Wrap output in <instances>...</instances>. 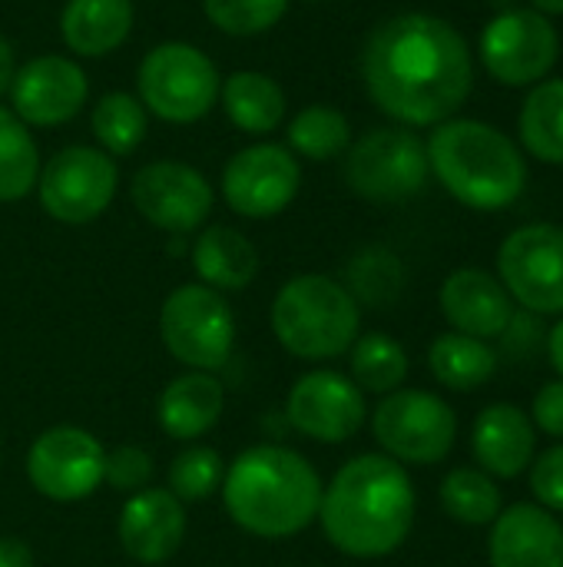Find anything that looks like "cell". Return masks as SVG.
<instances>
[{
	"label": "cell",
	"mask_w": 563,
	"mask_h": 567,
	"mask_svg": "<svg viewBox=\"0 0 563 567\" xmlns=\"http://www.w3.org/2000/svg\"><path fill=\"white\" fill-rule=\"evenodd\" d=\"M544 316H534V312H514L508 329L501 332V342H504V355L511 359H528L541 342H548V332H544Z\"/></svg>",
	"instance_id": "cell-38"
},
{
	"label": "cell",
	"mask_w": 563,
	"mask_h": 567,
	"mask_svg": "<svg viewBox=\"0 0 563 567\" xmlns=\"http://www.w3.org/2000/svg\"><path fill=\"white\" fill-rule=\"evenodd\" d=\"M285 415L295 425V432H302L305 439L338 445L358 435L368 405H365V392L348 375L322 369L302 375L292 385L285 399Z\"/></svg>",
	"instance_id": "cell-16"
},
{
	"label": "cell",
	"mask_w": 563,
	"mask_h": 567,
	"mask_svg": "<svg viewBox=\"0 0 563 567\" xmlns=\"http://www.w3.org/2000/svg\"><path fill=\"white\" fill-rule=\"evenodd\" d=\"M119 169L100 146H66L37 176L40 206L66 226L100 219L116 196Z\"/></svg>",
	"instance_id": "cell-10"
},
{
	"label": "cell",
	"mask_w": 563,
	"mask_h": 567,
	"mask_svg": "<svg viewBox=\"0 0 563 567\" xmlns=\"http://www.w3.org/2000/svg\"><path fill=\"white\" fill-rule=\"evenodd\" d=\"M13 73H17V63H13V50L10 43L0 37V96L10 93V83H13Z\"/></svg>",
	"instance_id": "cell-42"
},
{
	"label": "cell",
	"mask_w": 563,
	"mask_h": 567,
	"mask_svg": "<svg viewBox=\"0 0 563 567\" xmlns=\"http://www.w3.org/2000/svg\"><path fill=\"white\" fill-rule=\"evenodd\" d=\"M192 266L209 289H246L259 272L256 246L232 226H209L192 246Z\"/></svg>",
	"instance_id": "cell-25"
},
{
	"label": "cell",
	"mask_w": 563,
	"mask_h": 567,
	"mask_svg": "<svg viewBox=\"0 0 563 567\" xmlns=\"http://www.w3.org/2000/svg\"><path fill=\"white\" fill-rule=\"evenodd\" d=\"M229 518L256 538H289L319 518L322 478L292 449H246L222 475Z\"/></svg>",
	"instance_id": "cell-3"
},
{
	"label": "cell",
	"mask_w": 563,
	"mask_h": 567,
	"mask_svg": "<svg viewBox=\"0 0 563 567\" xmlns=\"http://www.w3.org/2000/svg\"><path fill=\"white\" fill-rule=\"evenodd\" d=\"M415 488L388 455L345 462L322 492L319 518L325 538L348 558H385L405 545L415 525Z\"/></svg>",
	"instance_id": "cell-2"
},
{
	"label": "cell",
	"mask_w": 563,
	"mask_h": 567,
	"mask_svg": "<svg viewBox=\"0 0 563 567\" xmlns=\"http://www.w3.org/2000/svg\"><path fill=\"white\" fill-rule=\"evenodd\" d=\"M524 150L551 166H563V80H541L518 116Z\"/></svg>",
	"instance_id": "cell-27"
},
{
	"label": "cell",
	"mask_w": 563,
	"mask_h": 567,
	"mask_svg": "<svg viewBox=\"0 0 563 567\" xmlns=\"http://www.w3.org/2000/svg\"><path fill=\"white\" fill-rule=\"evenodd\" d=\"M428 150L425 140L402 126H382L365 133L345 163L348 186L372 203H402L425 189L428 183Z\"/></svg>",
	"instance_id": "cell-9"
},
{
	"label": "cell",
	"mask_w": 563,
	"mask_h": 567,
	"mask_svg": "<svg viewBox=\"0 0 563 567\" xmlns=\"http://www.w3.org/2000/svg\"><path fill=\"white\" fill-rule=\"evenodd\" d=\"M226 392L209 372H189L173 379L159 395V425L166 435L189 442L206 435L222 415Z\"/></svg>",
	"instance_id": "cell-23"
},
{
	"label": "cell",
	"mask_w": 563,
	"mask_h": 567,
	"mask_svg": "<svg viewBox=\"0 0 563 567\" xmlns=\"http://www.w3.org/2000/svg\"><path fill=\"white\" fill-rule=\"evenodd\" d=\"M0 567H33V551L20 538H0Z\"/></svg>",
	"instance_id": "cell-40"
},
{
	"label": "cell",
	"mask_w": 563,
	"mask_h": 567,
	"mask_svg": "<svg viewBox=\"0 0 563 567\" xmlns=\"http://www.w3.org/2000/svg\"><path fill=\"white\" fill-rule=\"evenodd\" d=\"M40 176V153L30 136V126L0 106V203L23 199Z\"/></svg>",
	"instance_id": "cell-32"
},
{
	"label": "cell",
	"mask_w": 563,
	"mask_h": 567,
	"mask_svg": "<svg viewBox=\"0 0 563 567\" xmlns=\"http://www.w3.org/2000/svg\"><path fill=\"white\" fill-rule=\"evenodd\" d=\"M498 279L534 316H563V226L531 223L498 249Z\"/></svg>",
	"instance_id": "cell-11"
},
{
	"label": "cell",
	"mask_w": 563,
	"mask_h": 567,
	"mask_svg": "<svg viewBox=\"0 0 563 567\" xmlns=\"http://www.w3.org/2000/svg\"><path fill=\"white\" fill-rule=\"evenodd\" d=\"M202 10L216 30L229 37H256L285 17L289 0H202Z\"/></svg>",
	"instance_id": "cell-33"
},
{
	"label": "cell",
	"mask_w": 563,
	"mask_h": 567,
	"mask_svg": "<svg viewBox=\"0 0 563 567\" xmlns=\"http://www.w3.org/2000/svg\"><path fill=\"white\" fill-rule=\"evenodd\" d=\"M471 452L481 472H488L491 478H521L538 455V429L521 405L494 402L475 419Z\"/></svg>",
	"instance_id": "cell-20"
},
{
	"label": "cell",
	"mask_w": 563,
	"mask_h": 567,
	"mask_svg": "<svg viewBox=\"0 0 563 567\" xmlns=\"http://www.w3.org/2000/svg\"><path fill=\"white\" fill-rule=\"evenodd\" d=\"M153 478V458L149 452L136 449V445H119L106 455V472L103 482H110V488L116 492H139L146 488Z\"/></svg>",
	"instance_id": "cell-36"
},
{
	"label": "cell",
	"mask_w": 563,
	"mask_h": 567,
	"mask_svg": "<svg viewBox=\"0 0 563 567\" xmlns=\"http://www.w3.org/2000/svg\"><path fill=\"white\" fill-rule=\"evenodd\" d=\"M219 100L229 123L249 136H269L285 120V93L282 86L259 70H239L226 83H219Z\"/></svg>",
	"instance_id": "cell-24"
},
{
	"label": "cell",
	"mask_w": 563,
	"mask_h": 567,
	"mask_svg": "<svg viewBox=\"0 0 563 567\" xmlns=\"http://www.w3.org/2000/svg\"><path fill=\"white\" fill-rule=\"evenodd\" d=\"M133 30V0H66L60 13L63 43L76 56H106Z\"/></svg>",
	"instance_id": "cell-22"
},
{
	"label": "cell",
	"mask_w": 563,
	"mask_h": 567,
	"mask_svg": "<svg viewBox=\"0 0 563 567\" xmlns=\"http://www.w3.org/2000/svg\"><path fill=\"white\" fill-rule=\"evenodd\" d=\"M441 508L458 525L484 528L501 515L504 502H501L498 482L488 472H481V468H455L441 482Z\"/></svg>",
	"instance_id": "cell-30"
},
{
	"label": "cell",
	"mask_w": 563,
	"mask_h": 567,
	"mask_svg": "<svg viewBox=\"0 0 563 567\" xmlns=\"http://www.w3.org/2000/svg\"><path fill=\"white\" fill-rule=\"evenodd\" d=\"M186 538L183 502L166 488L136 492L119 515V545L139 565H159L179 551Z\"/></svg>",
	"instance_id": "cell-21"
},
{
	"label": "cell",
	"mask_w": 563,
	"mask_h": 567,
	"mask_svg": "<svg viewBox=\"0 0 563 567\" xmlns=\"http://www.w3.org/2000/svg\"><path fill=\"white\" fill-rule=\"evenodd\" d=\"M408 379V352L385 332H368L352 346V382L362 392L392 395Z\"/></svg>",
	"instance_id": "cell-31"
},
{
	"label": "cell",
	"mask_w": 563,
	"mask_h": 567,
	"mask_svg": "<svg viewBox=\"0 0 563 567\" xmlns=\"http://www.w3.org/2000/svg\"><path fill=\"white\" fill-rule=\"evenodd\" d=\"M136 90L146 113L166 123H196L219 100V70L199 47L169 40L143 56Z\"/></svg>",
	"instance_id": "cell-6"
},
{
	"label": "cell",
	"mask_w": 563,
	"mask_h": 567,
	"mask_svg": "<svg viewBox=\"0 0 563 567\" xmlns=\"http://www.w3.org/2000/svg\"><path fill=\"white\" fill-rule=\"evenodd\" d=\"M362 329V312L348 286L305 272L289 279L272 302V332L295 359L325 362L345 355Z\"/></svg>",
	"instance_id": "cell-5"
},
{
	"label": "cell",
	"mask_w": 563,
	"mask_h": 567,
	"mask_svg": "<svg viewBox=\"0 0 563 567\" xmlns=\"http://www.w3.org/2000/svg\"><path fill=\"white\" fill-rule=\"evenodd\" d=\"M129 196L146 223L173 236H186L199 229L212 213L209 179L196 166L176 159H156L136 169L129 183Z\"/></svg>",
	"instance_id": "cell-15"
},
{
	"label": "cell",
	"mask_w": 563,
	"mask_h": 567,
	"mask_svg": "<svg viewBox=\"0 0 563 567\" xmlns=\"http://www.w3.org/2000/svg\"><path fill=\"white\" fill-rule=\"evenodd\" d=\"M561 56V37L554 23L538 10H504L481 33V60L488 73L504 86L541 83Z\"/></svg>",
	"instance_id": "cell-12"
},
{
	"label": "cell",
	"mask_w": 563,
	"mask_h": 567,
	"mask_svg": "<svg viewBox=\"0 0 563 567\" xmlns=\"http://www.w3.org/2000/svg\"><path fill=\"white\" fill-rule=\"evenodd\" d=\"M90 130L103 153L129 156L146 140L149 116H146V106L139 103V96H133L126 90H113L96 100V106L90 113Z\"/></svg>",
	"instance_id": "cell-28"
},
{
	"label": "cell",
	"mask_w": 563,
	"mask_h": 567,
	"mask_svg": "<svg viewBox=\"0 0 563 567\" xmlns=\"http://www.w3.org/2000/svg\"><path fill=\"white\" fill-rule=\"evenodd\" d=\"M90 96L86 73L70 56H33L30 63L17 66L10 83L13 113L27 126H60L70 123Z\"/></svg>",
	"instance_id": "cell-17"
},
{
	"label": "cell",
	"mask_w": 563,
	"mask_h": 567,
	"mask_svg": "<svg viewBox=\"0 0 563 567\" xmlns=\"http://www.w3.org/2000/svg\"><path fill=\"white\" fill-rule=\"evenodd\" d=\"M531 422L538 432L551 435L563 442V382H544L538 392H534V402H531Z\"/></svg>",
	"instance_id": "cell-39"
},
{
	"label": "cell",
	"mask_w": 563,
	"mask_h": 567,
	"mask_svg": "<svg viewBox=\"0 0 563 567\" xmlns=\"http://www.w3.org/2000/svg\"><path fill=\"white\" fill-rule=\"evenodd\" d=\"M531 3L544 17H563V0H531Z\"/></svg>",
	"instance_id": "cell-43"
},
{
	"label": "cell",
	"mask_w": 563,
	"mask_h": 567,
	"mask_svg": "<svg viewBox=\"0 0 563 567\" xmlns=\"http://www.w3.org/2000/svg\"><path fill=\"white\" fill-rule=\"evenodd\" d=\"M159 336L169 355L196 372L226 365L236 346V316L209 286H179L159 312Z\"/></svg>",
	"instance_id": "cell-8"
},
{
	"label": "cell",
	"mask_w": 563,
	"mask_h": 567,
	"mask_svg": "<svg viewBox=\"0 0 563 567\" xmlns=\"http://www.w3.org/2000/svg\"><path fill=\"white\" fill-rule=\"evenodd\" d=\"M362 80L372 103L405 126L451 120L475 86L468 40L435 13H398L365 43Z\"/></svg>",
	"instance_id": "cell-1"
},
{
	"label": "cell",
	"mask_w": 563,
	"mask_h": 567,
	"mask_svg": "<svg viewBox=\"0 0 563 567\" xmlns=\"http://www.w3.org/2000/svg\"><path fill=\"white\" fill-rule=\"evenodd\" d=\"M302 186V166L289 146L256 143L239 150L222 169V196L246 219H269L292 206Z\"/></svg>",
	"instance_id": "cell-14"
},
{
	"label": "cell",
	"mask_w": 563,
	"mask_h": 567,
	"mask_svg": "<svg viewBox=\"0 0 563 567\" xmlns=\"http://www.w3.org/2000/svg\"><path fill=\"white\" fill-rule=\"evenodd\" d=\"M405 282L402 262L385 252V249H368L352 262V286H355V302L365 299L372 306H388Z\"/></svg>",
	"instance_id": "cell-35"
},
{
	"label": "cell",
	"mask_w": 563,
	"mask_h": 567,
	"mask_svg": "<svg viewBox=\"0 0 563 567\" xmlns=\"http://www.w3.org/2000/svg\"><path fill=\"white\" fill-rule=\"evenodd\" d=\"M375 442L398 465H438L458 439L455 409L425 389H398L385 395L372 415Z\"/></svg>",
	"instance_id": "cell-7"
},
{
	"label": "cell",
	"mask_w": 563,
	"mask_h": 567,
	"mask_svg": "<svg viewBox=\"0 0 563 567\" xmlns=\"http://www.w3.org/2000/svg\"><path fill=\"white\" fill-rule=\"evenodd\" d=\"M531 492L541 508L563 515V442L548 452L534 455L531 462Z\"/></svg>",
	"instance_id": "cell-37"
},
{
	"label": "cell",
	"mask_w": 563,
	"mask_h": 567,
	"mask_svg": "<svg viewBox=\"0 0 563 567\" xmlns=\"http://www.w3.org/2000/svg\"><path fill=\"white\" fill-rule=\"evenodd\" d=\"M548 359H551V365H554L557 379L563 382V316L557 319V326L548 332Z\"/></svg>",
	"instance_id": "cell-41"
},
{
	"label": "cell",
	"mask_w": 563,
	"mask_h": 567,
	"mask_svg": "<svg viewBox=\"0 0 563 567\" xmlns=\"http://www.w3.org/2000/svg\"><path fill=\"white\" fill-rule=\"evenodd\" d=\"M438 183L468 209L498 213L521 199L528 163L518 143L484 120H445L425 143Z\"/></svg>",
	"instance_id": "cell-4"
},
{
	"label": "cell",
	"mask_w": 563,
	"mask_h": 567,
	"mask_svg": "<svg viewBox=\"0 0 563 567\" xmlns=\"http://www.w3.org/2000/svg\"><path fill=\"white\" fill-rule=\"evenodd\" d=\"M285 140H289L292 153H299L312 163H325V159L342 156L352 146V123L342 110L312 103L289 120Z\"/></svg>",
	"instance_id": "cell-29"
},
{
	"label": "cell",
	"mask_w": 563,
	"mask_h": 567,
	"mask_svg": "<svg viewBox=\"0 0 563 567\" xmlns=\"http://www.w3.org/2000/svg\"><path fill=\"white\" fill-rule=\"evenodd\" d=\"M428 369L445 389L475 392V389L488 385L491 375L498 372V352L481 339H471L461 332H445L428 349Z\"/></svg>",
	"instance_id": "cell-26"
},
{
	"label": "cell",
	"mask_w": 563,
	"mask_h": 567,
	"mask_svg": "<svg viewBox=\"0 0 563 567\" xmlns=\"http://www.w3.org/2000/svg\"><path fill=\"white\" fill-rule=\"evenodd\" d=\"M106 449L83 429L56 425L27 452V478L50 502H80L103 485Z\"/></svg>",
	"instance_id": "cell-13"
},
{
	"label": "cell",
	"mask_w": 563,
	"mask_h": 567,
	"mask_svg": "<svg viewBox=\"0 0 563 567\" xmlns=\"http://www.w3.org/2000/svg\"><path fill=\"white\" fill-rule=\"evenodd\" d=\"M222 482V458L216 449H186L169 465V492L179 502H202L209 498Z\"/></svg>",
	"instance_id": "cell-34"
},
{
	"label": "cell",
	"mask_w": 563,
	"mask_h": 567,
	"mask_svg": "<svg viewBox=\"0 0 563 567\" xmlns=\"http://www.w3.org/2000/svg\"><path fill=\"white\" fill-rule=\"evenodd\" d=\"M305 3H322V0H305Z\"/></svg>",
	"instance_id": "cell-44"
},
{
	"label": "cell",
	"mask_w": 563,
	"mask_h": 567,
	"mask_svg": "<svg viewBox=\"0 0 563 567\" xmlns=\"http://www.w3.org/2000/svg\"><path fill=\"white\" fill-rule=\"evenodd\" d=\"M491 567H563V522L538 502L501 508L488 535Z\"/></svg>",
	"instance_id": "cell-18"
},
{
	"label": "cell",
	"mask_w": 563,
	"mask_h": 567,
	"mask_svg": "<svg viewBox=\"0 0 563 567\" xmlns=\"http://www.w3.org/2000/svg\"><path fill=\"white\" fill-rule=\"evenodd\" d=\"M438 302H441V312L455 332L481 339V342L501 339L511 316L518 312L504 282L494 272L478 269V266L455 269L441 282Z\"/></svg>",
	"instance_id": "cell-19"
}]
</instances>
